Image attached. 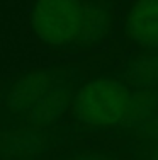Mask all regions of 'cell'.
<instances>
[{
    "mask_svg": "<svg viewBox=\"0 0 158 160\" xmlns=\"http://www.w3.org/2000/svg\"><path fill=\"white\" fill-rule=\"evenodd\" d=\"M111 21L112 17L107 7L99 3L97 0H87L85 21H84V29H82L78 48H90L99 44L107 34Z\"/></svg>",
    "mask_w": 158,
    "mask_h": 160,
    "instance_id": "52a82bcc",
    "label": "cell"
},
{
    "mask_svg": "<svg viewBox=\"0 0 158 160\" xmlns=\"http://www.w3.org/2000/svg\"><path fill=\"white\" fill-rule=\"evenodd\" d=\"M126 34L140 48L158 49V0H136L126 17Z\"/></svg>",
    "mask_w": 158,
    "mask_h": 160,
    "instance_id": "5b68a950",
    "label": "cell"
},
{
    "mask_svg": "<svg viewBox=\"0 0 158 160\" xmlns=\"http://www.w3.org/2000/svg\"><path fill=\"white\" fill-rule=\"evenodd\" d=\"M60 160H116V157L99 150H87V152H78V153H68L63 155Z\"/></svg>",
    "mask_w": 158,
    "mask_h": 160,
    "instance_id": "30bf717a",
    "label": "cell"
},
{
    "mask_svg": "<svg viewBox=\"0 0 158 160\" xmlns=\"http://www.w3.org/2000/svg\"><path fill=\"white\" fill-rule=\"evenodd\" d=\"M145 160H158V140L156 142H146Z\"/></svg>",
    "mask_w": 158,
    "mask_h": 160,
    "instance_id": "8fae6325",
    "label": "cell"
},
{
    "mask_svg": "<svg viewBox=\"0 0 158 160\" xmlns=\"http://www.w3.org/2000/svg\"><path fill=\"white\" fill-rule=\"evenodd\" d=\"M122 75L133 87L158 90V53L131 56L122 68Z\"/></svg>",
    "mask_w": 158,
    "mask_h": 160,
    "instance_id": "8992f818",
    "label": "cell"
},
{
    "mask_svg": "<svg viewBox=\"0 0 158 160\" xmlns=\"http://www.w3.org/2000/svg\"><path fill=\"white\" fill-rule=\"evenodd\" d=\"M133 85L111 77L82 83L71 104L75 123L87 128H122L129 116Z\"/></svg>",
    "mask_w": 158,
    "mask_h": 160,
    "instance_id": "6da1fadb",
    "label": "cell"
},
{
    "mask_svg": "<svg viewBox=\"0 0 158 160\" xmlns=\"http://www.w3.org/2000/svg\"><path fill=\"white\" fill-rule=\"evenodd\" d=\"M0 106H2V92H0Z\"/></svg>",
    "mask_w": 158,
    "mask_h": 160,
    "instance_id": "7c38bea8",
    "label": "cell"
},
{
    "mask_svg": "<svg viewBox=\"0 0 158 160\" xmlns=\"http://www.w3.org/2000/svg\"><path fill=\"white\" fill-rule=\"evenodd\" d=\"M133 131L145 142H156L158 140V112L150 116L148 119H145L141 124H138Z\"/></svg>",
    "mask_w": 158,
    "mask_h": 160,
    "instance_id": "9c48e42d",
    "label": "cell"
},
{
    "mask_svg": "<svg viewBox=\"0 0 158 160\" xmlns=\"http://www.w3.org/2000/svg\"><path fill=\"white\" fill-rule=\"evenodd\" d=\"M87 0H36L31 29L39 43L58 49L78 48Z\"/></svg>",
    "mask_w": 158,
    "mask_h": 160,
    "instance_id": "3957f363",
    "label": "cell"
},
{
    "mask_svg": "<svg viewBox=\"0 0 158 160\" xmlns=\"http://www.w3.org/2000/svg\"><path fill=\"white\" fill-rule=\"evenodd\" d=\"M156 109H158V90L133 87V101H131L129 116H127L126 124L122 128L134 129L145 119L153 116L156 112Z\"/></svg>",
    "mask_w": 158,
    "mask_h": 160,
    "instance_id": "ba28073f",
    "label": "cell"
},
{
    "mask_svg": "<svg viewBox=\"0 0 158 160\" xmlns=\"http://www.w3.org/2000/svg\"><path fill=\"white\" fill-rule=\"evenodd\" d=\"M70 72L60 67L34 68L0 83V129H21L27 114Z\"/></svg>",
    "mask_w": 158,
    "mask_h": 160,
    "instance_id": "7a4b0ae2",
    "label": "cell"
},
{
    "mask_svg": "<svg viewBox=\"0 0 158 160\" xmlns=\"http://www.w3.org/2000/svg\"><path fill=\"white\" fill-rule=\"evenodd\" d=\"M60 142L53 128L0 129V160H43Z\"/></svg>",
    "mask_w": 158,
    "mask_h": 160,
    "instance_id": "277c9868",
    "label": "cell"
}]
</instances>
